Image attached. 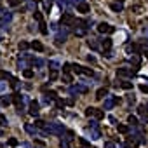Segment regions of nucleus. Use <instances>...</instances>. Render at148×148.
Masks as SVG:
<instances>
[{"mask_svg":"<svg viewBox=\"0 0 148 148\" xmlns=\"http://www.w3.org/2000/svg\"><path fill=\"white\" fill-rule=\"evenodd\" d=\"M96 110H98V108L89 106V108H86V115H87V117H92V115H96Z\"/></svg>","mask_w":148,"mask_h":148,"instance_id":"nucleus-25","label":"nucleus"},{"mask_svg":"<svg viewBox=\"0 0 148 148\" xmlns=\"http://www.w3.org/2000/svg\"><path fill=\"white\" fill-rule=\"evenodd\" d=\"M120 148H131V145L129 143H124V145H120Z\"/></svg>","mask_w":148,"mask_h":148,"instance_id":"nucleus-51","label":"nucleus"},{"mask_svg":"<svg viewBox=\"0 0 148 148\" xmlns=\"http://www.w3.org/2000/svg\"><path fill=\"white\" fill-rule=\"evenodd\" d=\"M21 2H23V0H21Z\"/></svg>","mask_w":148,"mask_h":148,"instance_id":"nucleus-54","label":"nucleus"},{"mask_svg":"<svg viewBox=\"0 0 148 148\" xmlns=\"http://www.w3.org/2000/svg\"><path fill=\"white\" fill-rule=\"evenodd\" d=\"M94 117H96V119H103V117H105V112H103V110H96V115H94Z\"/></svg>","mask_w":148,"mask_h":148,"instance_id":"nucleus-40","label":"nucleus"},{"mask_svg":"<svg viewBox=\"0 0 148 148\" xmlns=\"http://www.w3.org/2000/svg\"><path fill=\"white\" fill-rule=\"evenodd\" d=\"M87 45H89L91 49H98V44H96L94 40H87Z\"/></svg>","mask_w":148,"mask_h":148,"instance_id":"nucleus-38","label":"nucleus"},{"mask_svg":"<svg viewBox=\"0 0 148 148\" xmlns=\"http://www.w3.org/2000/svg\"><path fill=\"white\" fill-rule=\"evenodd\" d=\"M7 145H9V146H18V145H19V141H18V139H14V138H11V139L7 141Z\"/></svg>","mask_w":148,"mask_h":148,"instance_id":"nucleus-32","label":"nucleus"},{"mask_svg":"<svg viewBox=\"0 0 148 148\" xmlns=\"http://www.w3.org/2000/svg\"><path fill=\"white\" fill-rule=\"evenodd\" d=\"M117 129H119V132H122V134H127V132H129V125H125V124H117Z\"/></svg>","mask_w":148,"mask_h":148,"instance_id":"nucleus-22","label":"nucleus"},{"mask_svg":"<svg viewBox=\"0 0 148 148\" xmlns=\"http://www.w3.org/2000/svg\"><path fill=\"white\" fill-rule=\"evenodd\" d=\"M19 2H21V0H9V4H11V5H18Z\"/></svg>","mask_w":148,"mask_h":148,"instance_id":"nucleus-47","label":"nucleus"},{"mask_svg":"<svg viewBox=\"0 0 148 148\" xmlns=\"http://www.w3.org/2000/svg\"><path fill=\"white\" fill-rule=\"evenodd\" d=\"M101 47H103V51H105V52H108V51L112 49V38H108V37H106V38H103V40H101Z\"/></svg>","mask_w":148,"mask_h":148,"instance_id":"nucleus-12","label":"nucleus"},{"mask_svg":"<svg viewBox=\"0 0 148 148\" xmlns=\"http://www.w3.org/2000/svg\"><path fill=\"white\" fill-rule=\"evenodd\" d=\"M45 125H47V124H45L44 120H37V122H35V127H45Z\"/></svg>","mask_w":148,"mask_h":148,"instance_id":"nucleus-43","label":"nucleus"},{"mask_svg":"<svg viewBox=\"0 0 148 148\" xmlns=\"http://www.w3.org/2000/svg\"><path fill=\"white\" fill-rule=\"evenodd\" d=\"M35 21L38 23V28H40V32H42L44 35H47V25H45V21H44V16H42V12H40V11H35Z\"/></svg>","mask_w":148,"mask_h":148,"instance_id":"nucleus-4","label":"nucleus"},{"mask_svg":"<svg viewBox=\"0 0 148 148\" xmlns=\"http://www.w3.org/2000/svg\"><path fill=\"white\" fill-rule=\"evenodd\" d=\"M33 66H37V68H42L44 66V59H33V63H32Z\"/></svg>","mask_w":148,"mask_h":148,"instance_id":"nucleus-29","label":"nucleus"},{"mask_svg":"<svg viewBox=\"0 0 148 148\" xmlns=\"http://www.w3.org/2000/svg\"><path fill=\"white\" fill-rule=\"evenodd\" d=\"M66 37H68V32H66V30H59L58 35H56V42H58V44H63V42L66 40Z\"/></svg>","mask_w":148,"mask_h":148,"instance_id":"nucleus-11","label":"nucleus"},{"mask_svg":"<svg viewBox=\"0 0 148 148\" xmlns=\"http://www.w3.org/2000/svg\"><path fill=\"white\" fill-rule=\"evenodd\" d=\"M98 32L103 33V35H110V33L115 32V26H112V25H108V23H99V25H98Z\"/></svg>","mask_w":148,"mask_h":148,"instance_id":"nucleus-5","label":"nucleus"},{"mask_svg":"<svg viewBox=\"0 0 148 148\" xmlns=\"http://www.w3.org/2000/svg\"><path fill=\"white\" fill-rule=\"evenodd\" d=\"M30 47H32L33 51H37V52H42V51H44V45H42L38 40H33V42L30 44Z\"/></svg>","mask_w":148,"mask_h":148,"instance_id":"nucleus-14","label":"nucleus"},{"mask_svg":"<svg viewBox=\"0 0 148 148\" xmlns=\"http://www.w3.org/2000/svg\"><path fill=\"white\" fill-rule=\"evenodd\" d=\"M79 143H80V145H82L84 148H94V146H91V143H89V141H87L86 138H80V139H79Z\"/></svg>","mask_w":148,"mask_h":148,"instance_id":"nucleus-26","label":"nucleus"},{"mask_svg":"<svg viewBox=\"0 0 148 148\" xmlns=\"http://www.w3.org/2000/svg\"><path fill=\"white\" fill-rule=\"evenodd\" d=\"M77 11H79V12H82V14H87V12L91 11V7H89V4H87V2H84V4L77 5Z\"/></svg>","mask_w":148,"mask_h":148,"instance_id":"nucleus-13","label":"nucleus"},{"mask_svg":"<svg viewBox=\"0 0 148 148\" xmlns=\"http://www.w3.org/2000/svg\"><path fill=\"white\" fill-rule=\"evenodd\" d=\"M49 66H51V70H58L59 68V63L58 61H49Z\"/></svg>","mask_w":148,"mask_h":148,"instance_id":"nucleus-31","label":"nucleus"},{"mask_svg":"<svg viewBox=\"0 0 148 148\" xmlns=\"http://www.w3.org/2000/svg\"><path fill=\"white\" fill-rule=\"evenodd\" d=\"M30 47V44L28 42H19V51H26Z\"/></svg>","mask_w":148,"mask_h":148,"instance_id":"nucleus-30","label":"nucleus"},{"mask_svg":"<svg viewBox=\"0 0 148 148\" xmlns=\"http://www.w3.org/2000/svg\"><path fill=\"white\" fill-rule=\"evenodd\" d=\"M87 61H89V63H94V61H96V58H94V56H91V54H89V56H87Z\"/></svg>","mask_w":148,"mask_h":148,"instance_id":"nucleus-48","label":"nucleus"},{"mask_svg":"<svg viewBox=\"0 0 148 148\" xmlns=\"http://www.w3.org/2000/svg\"><path fill=\"white\" fill-rule=\"evenodd\" d=\"M35 2H40V0H35Z\"/></svg>","mask_w":148,"mask_h":148,"instance_id":"nucleus-53","label":"nucleus"},{"mask_svg":"<svg viewBox=\"0 0 148 148\" xmlns=\"http://www.w3.org/2000/svg\"><path fill=\"white\" fill-rule=\"evenodd\" d=\"M7 79H9V80L12 79V77H11V73L5 71V70H0V82H2V80H7Z\"/></svg>","mask_w":148,"mask_h":148,"instance_id":"nucleus-21","label":"nucleus"},{"mask_svg":"<svg viewBox=\"0 0 148 148\" xmlns=\"http://www.w3.org/2000/svg\"><path fill=\"white\" fill-rule=\"evenodd\" d=\"M70 4H73V5H80V4H84L86 0H68Z\"/></svg>","mask_w":148,"mask_h":148,"instance_id":"nucleus-35","label":"nucleus"},{"mask_svg":"<svg viewBox=\"0 0 148 148\" xmlns=\"http://www.w3.org/2000/svg\"><path fill=\"white\" fill-rule=\"evenodd\" d=\"M134 71L131 68H117V77H132Z\"/></svg>","mask_w":148,"mask_h":148,"instance_id":"nucleus-7","label":"nucleus"},{"mask_svg":"<svg viewBox=\"0 0 148 148\" xmlns=\"http://www.w3.org/2000/svg\"><path fill=\"white\" fill-rule=\"evenodd\" d=\"M23 75H25L26 79H32V77L35 75V71H33V70H30V68H26V70H23Z\"/></svg>","mask_w":148,"mask_h":148,"instance_id":"nucleus-24","label":"nucleus"},{"mask_svg":"<svg viewBox=\"0 0 148 148\" xmlns=\"http://www.w3.org/2000/svg\"><path fill=\"white\" fill-rule=\"evenodd\" d=\"M110 9H112L113 12H120V11L124 9V5H122V2H115V4L110 5Z\"/></svg>","mask_w":148,"mask_h":148,"instance_id":"nucleus-17","label":"nucleus"},{"mask_svg":"<svg viewBox=\"0 0 148 148\" xmlns=\"http://www.w3.org/2000/svg\"><path fill=\"white\" fill-rule=\"evenodd\" d=\"M63 80H64L66 84H70V82H71V75H70V73H64V75H63Z\"/></svg>","mask_w":148,"mask_h":148,"instance_id":"nucleus-34","label":"nucleus"},{"mask_svg":"<svg viewBox=\"0 0 148 148\" xmlns=\"http://www.w3.org/2000/svg\"><path fill=\"white\" fill-rule=\"evenodd\" d=\"M58 4H59V7H61V9H63V7H64V5H66V0H58Z\"/></svg>","mask_w":148,"mask_h":148,"instance_id":"nucleus-46","label":"nucleus"},{"mask_svg":"<svg viewBox=\"0 0 148 148\" xmlns=\"http://www.w3.org/2000/svg\"><path fill=\"white\" fill-rule=\"evenodd\" d=\"M87 132L91 134V139H99V138H101L99 129H87Z\"/></svg>","mask_w":148,"mask_h":148,"instance_id":"nucleus-15","label":"nucleus"},{"mask_svg":"<svg viewBox=\"0 0 148 148\" xmlns=\"http://www.w3.org/2000/svg\"><path fill=\"white\" fill-rule=\"evenodd\" d=\"M5 91H7V84L5 82H0V94L5 92Z\"/></svg>","mask_w":148,"mask_h":148,"instance_id":"nucleus-36","label":"nucleus"},{"mask_svg":"<svg viewBox=\"0 0 148 148\" xmlns=\"http://www.w3.org/2000/svg\"><path fill=\"white\" fill-rule=\"evenodd\" d=\"M87 129H98V122L96 120H91V124L87 125Z\"/></svg>","mask_w":148,"mask_h":148,"instance_id":"nucleus-41","label":"nucleus"},{"mask_svg":"<svg viewBox=\"0 0 148 148\" xmlns=\"http://www.w3.org/2000/svg\"><path fill=\"white\" fill-rule=\"evenodd\" d=\"M58 79V70H51V75H49V82H54Z\"/></svg>","mask_w":148,"mask_h":148,"instance_id":"nucleus-27","label":"nucleus"},{"mask_svg":"<svg viewBox=\"0 0 148 148\" xmlns=\"http://www.w3.org/2000/svg\"><path fill=\"white\" fill-rule=\"evenodd\" d=\"M129 61H131L134 66H139V56H136V54H134V56H131V59H129Z\"/></svg>","mask_w":148,"mask_h":148,"instance_id":"nucleus-28","label":"nucleus"},{"mask_svg":"<svg viewBox=\"0 0 148 148\" xmlns=\"http://www.w3.org/2000/svg\"><path fill=\"white\" fill-rule=\"evenodd\" d=\"M127 101H129V103H134L136 99H134V96H129V98H127Z\"/></svg>","mask_w":148,"mask_h":148,"instance_id":"nucleus-50","label":"nucleus"},{"mask_svg":"<svg viewBox=\"0 0 148 148\" xmlns=\"http://www.w3.org/2000/svg\"><path fill=\"white\" fill-rule=\"evenodd\" d=\"M75 16H73L71 12H64L61 18H59V25L61 26H73V25H75Z\"/></svg>","mask_w":148,"mask_h":148,"instance_id":"nucleus-2","label":"nucleus"},{"mask_svg":"<svg viewBox=\"0 0 148 148\" xmlns=\"http://www.w3.org/2000/svg\"><path fill=\"white\" fill-rule=\"evenodd\" d=\"M82 73H84V75H91V77L94 75V71H92L91 68H84V71H82Z\"/></svg>","mask_w":148,"mask_h":148,"instance_id":"nucleus-37","label":"nucleus"},{"mask_svg":"<svg viewBox=\"0 0 148 148\" xmlns=\"http://www.w3.org/2000/svg\"><path fill=\"white\" fill-rule=\"evenodd\" d=\"M11 98H12V103L16 105V108H19V106H23V96H21L19 92H14V94H12Z\"/></svg>","mask_w":148,"mask_h":148,"instance_id":"nucleus-9","label":"nucleus"},{"mask_svg":"<svg viewBox=\"0 0 148 148\" xmlns=\"http://www.w3.org/2000/svg\"><path fill=\"white\" fill-rule=\"evenodd\" d=\"M25 131H26V132H30V134H33V136H35V134H38V127H33V125H30V124H26V125H25Z\"/></svg>","mask_w":148,"mask_h":148,"instance_id":"nucleus-20","label":"nucleus"},{"mask_svg":"<svg viewBox=\"0 0 148 148\" xmlns=\"http://www.w3.org/2000/svg\"><path fill=\"white\" fill-rule=\"evenodd\" d=\"M45 132H49V134H56V136H63V132H64V125H63V124H56V122L47 124V125H45Z\"/></svg>","mask_w":148,"mask_h":148,"instance_id":"nucleus-1","label":"nucleus"},{"mask_svg":"<svg viewBox=\"0 0 148 148\" xmlns=\"http://www.w3.org/2000/svg\"><path fill=\"white\" fill-rule=\"evenodd\" d=\"M38 112H40V106H38V103H37V101H30V115L37 117V115H38Z\"/></svg>","mask_w":148,"mask_h":148,"instance_id":"nucleus-10","label":"nucleus"},{"mask_svg":"<svg viewBox=\"0 0 148 148\" xmlns=\"http://www.w3.org/2000/svg\"><path fill=\"white\" fill-rule=\"evenodd\" d=\"M18 86H19V80L12 77V79H11V87H18Z\"/></svg>","mask_w":148,"mask_h":148,"instance_id":"nucleus-39","label":"nucleus"},{"mask_svg":"<svg viewBox=\"0 0 148 148\" xmlns=\"http://www.w3.org/2000/svg\"><path fill=\"white\" fill-rule=\"evenodd\" d=\"M106 96H108V91H106L105 87L98 89V92H96V98H98V99H103V98H106Z\"/></svg>","mask_w":148,"mask_h":148,"instance_id":"nucleus-18","label":"nucleus"},{"mask_svg":"<svg viewBox=\"0 0 148 148\" xmlns=\"http://www.w3.org/2000/svg\"><path fill=\"white\" fill-rule=\"evenodd\" d=\"M127 124L132 125V127H138V125H139V122H138V119H136L134 115H129V117H127Z\"/></svg>","mask_w":148,"mask_h":148,"instance_id":"nucleus-19","label":"nucleus"},{"mask_svg":"<svg viewBox=\"0 0 148 148\" xmlns=\"http://www.w3.org/2000/svg\"><path fill=\"white\" fill-rule=\"evenodd\" d=\"M119 103H120V98L119 96H106L105 98V103H103V110H112Z\"/></svg>","mask_w":148,"mask_h":148,"instance_id":"nucleus-3","label":"nucleus"},{"mask_svg":"<svg viewBox=\"0 0 148 148\" xmlns=\"http://www.w3.org/2000/svg\"><path fill=\"white\" fill-rule=\"evenodd\" d=\"M0 42H2V35H0Z\"/></svg>","mask_w":148,"mask_h":148,"instance_id":"nucleus-52","label":"nucleus"},{"mask_svg":"<svg viewBox=\"0 0 148 148\" xmlns=\"http://www.w3.org/2000/svg\"><path fill=\"white\" fill-rule=\"evenodd\" d=\"M138 113L143 119V124H148V106L146 105H139L138 106Z\"/></svg>","mask_w":148,"mask_h":148,"instance_id":"nucleus-6","label":"nucleus"},{"mask_svg":"<svg viewBox=\"0 0 148 148\" xmlns=\"http://www.w3.org/2000/svg\"><path fill=\"white\" fill-rule=\"evenodd\" d=\"M139 89H141L143 92H148V86H145V84H143V86H139Z\"/></svg>","mask_w":148,"mask_h":148,"instance_id":"nucleus-49","label":"nucleus"},{"mask_svg":"<svg viewBox=\"0 0 148 148\" xmlns=\"http://www.w3.org/2000/svg\"><path fill=\"white\" fill-rule=\"evenodd\" d=\"M103 148H117V146H115V143H113V141H106Z\"/></svg>","mask_w":148,"mask_h":148,"instance_id":"nucleus-42","label":"nucleus"},{"mask_svg":"<svg viewBox=\"0 0 148 148\" xmlns=\"http://www.w3.org/2000/svg\"><path fill=\"white\" fill-rule=\"evenodd\" d=\"M0 125H7V119L4 115H0Z\"/></svg>","mask_w":148,"mask_h":148,"instance_id":"nucleus-45","label":"nucleus"},{"mask_svg":"<svg viewBox=\"0 0 148 148\" xmlns=\"http://www.w3.org/2000/svg\"><path fill=\"white\" fill-rule=\"evenodd\" d=\"M70 92H71V94H82V92H87V87L77 84V86H71V87H70Z\"/></svg>","mask_w":148,"mask_h":148,"instance_id":"nucleus-8","label":"nucleus"},{"mask_svg":"<svg viewBox=\"0 0 148 148\" xmlns=\"http://www.w3.org/2000/svg\"><path fill=\"white\" fill-rule=\"evenodd\" d=\"M56 105H58V108H63V106H64V101L58 98V99H56Z\"/></svg>","mask_w":148,"mask_h":148,"instance_id":"nucleus-44","label":"nucleus"},{"mask_svg":"<svg viewBox=\"0 0 148 148\" xmlns=\"http://www.w3.org/2000/svg\"><path fill=\"white\" fill-rule=\"evenodd\" d=\"M11 103H12V98H4V99H2V105H4V106H9Z\"/></svg>","mask_w":148,"mask_h":148,"instance_id":"nucleus-33","label":"nucleus"},{"mask_svg":"<svg viewBox=\"0 0 148 148\" xmlns=\"http://www.w3.org/2000/svg\"><path fill=\"white\" fill-rule=\"evenodd\" d=\"M117 86H119V87H122V89H125V91L132 89V84H131V82H125V80H119V82H117Z\"/></svg>","mask_w":148,"mask_h":148,"instance_id":"nucleus-16","label":"nucleus"},{"mask_svg":"<svg viewBox=\"0 0 148 148\" xmlns=\"http://www.w3.org/2000/svg\"><path fill=\"white\" fill-rule=\"evenodd\" d=\"M71 70L77 73V75H80V73L84 71V66H80V64H71Z\"/></svg>","mask_w":148,"mask_h":148,"instance_id":"nucleus-23","label":"nucleus"}]
</instances>
